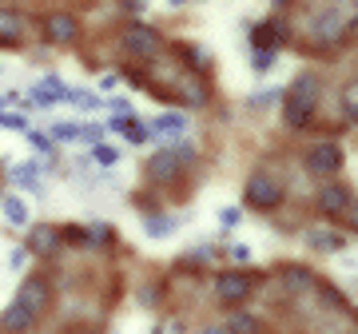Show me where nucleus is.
Here are the masks:
<instances>
[{
    "label": "nucleus",
    "mask_w": 358,
    "mask_h": 334,
    "mask_svg": "<svg viewBox=\"0 0 358 334\" xmlns=\"http://www.w3.org/2000/svg\"><path fill=\"white\" fill-rule=\"evenodd\" d=\"M255 275H247V270H223L215 279V298L219 303H227V307H243L247 298L255 295Z\"/></svg>",
    "instance_id": "nucleus-3"
},
{
    "label": "nucleus",
    "mask_w": 358,
    "mask_h": 334,
    "mask_svg": "<svg viewBox=\"0 0 358 334\" xmlns=\"http://www.w3.org/2000/svg\"><path fill=\"white\" fill-rule=\"evenodd\" d=\"M24 13L20 8H8V4H0V48H20L24 44Z\"/></svg>",
    "instance_id": "nucleus-8"
},
{
    "label": "nucleus",
    "mask_w": 358,
    "mask_h": 334,
    "mask_svg": "<svg viewBox=\"0 0 358 334\" xmlns=\"http://www.w3.org/2000/svg\"><path fill=\"white\" fill-rule=\"evenodd\" d=\"M343 112H346V119L358 124V80H350V84L343 88Z\"/></svg>",
    "instance_id": "nucleus-16"
},
{
    "label": "nucleus",
    "mask_w": 358,
    "mask_h": 334,
    "mask_svg": "<svg viewBox=\"0 0 358 334\" xmlns=\"http://www.w3.org/2000/svg\"><path fill=\"white\" fill-rule=\"evenodd\" d=\"M346 223H350V231L358 235V203H350V211H346Z\"/></svg>",
    "instance_id": "nucleus-27"
},
{
    "label": "nucleus",
    "mask_w": 358,
    "mask_h": 334,
    "mask_svg": "<svg viewBox=\"0 0 358 334\" xmlns=\"http://www.w3.org/2000/svg\"><path fill=\"white\" fill-rule=\"evenodd\" d=\"M199 334H227V326H207V331H199Z\"/></svg>",
    "instance_id": "nucleus-29"
},
{
    "label": "nucleus",
    "mask_w": 358,
    "mask_h": 334,
    "mask_svg": "<svg viewBox=\"0 0 358 334\" xmlns=\"http://www.w3.org/2000/svg\"><path fill=\"white\" fill-rule=\"evenodd\" d=\"M124 52L136 56V60H155V56L164 52V40H159V32H152V28L131 24L128 32H124Z\"/></svg>",
    "instance_id": "nucleus-6"
},
{
    "label": "nucleus",
    "mask_w": 358,
    "mask_h": 334,
    "mask_svg": "<svg viewBox=\"0 0 358 334\" xmlns=\"http://www.w3.org/2000/svg\"><path fill=\"white\" fill-rule=\"evenodd\" d=\"M282 283L291 286V291H303V286H310V275L303 267H287L282 270Z\"/></svg>",
    "instance_id": "nucleus-18"
},
{
    "label": "nucleus",
    "mask_w": 358,
    "mask_h": 334,
    "mask_svg": "<svg viewBox=\"0 0 358 334\" xmlns=\"http://www.w3.org/2000/svg\"><path fill=\"white\" fill-rule=\"evenodd\" d=\"M96 155H100V164H115V152H112V147H100Z\"/></svg>",
    "instance_id": "nucleus-28"
},
{
    "label": "nucleus",
    "mask_w": 358,
    "mask_h": 334,
    "mask_svg": "<svg viewBox=\"0 0 358 334\" xmlns=\"http://www.w3.org/2000/svg\"><path fill=\"white\" fill-rule=\"evenodd\" d=\"M310 247H319V251H338V239H334V235H310Z\"/></svg>",
    "instance_id": "nucleus-21"
},
{
    "label": "nucleus",
    "mask_w": 358,
    "mask_h": 334,
    "mask_svg": "<svg viewBox=\"0 0 358 334\" xmlns=\"http://www.w3.org/2000/svg\"><path fill=\"white\" fill-rule=\"evenodd\" d=\"M227 334H259V319L247 310H235L227 319Z\"/></svg>",
    "instance_id": "nucleus-14"
},
{
    "label": "nucleus",
    "mask_w": 358,
    "mask_h": 334,
    "mask_svg": "<svg viewBox=\"0 0 358 334\" xmlns=\"http://www.w3.org/2000/svg\"><path fill=\"white\" fill-rule=\"evenodd\" d=\"M40 32H44V40H48V44L64 48V44H72V40L80 36V24H76V16H72V13H64V8H52V13L40 16Z\"/></svg>",
    "instance_id": "nucleus-4"
},
{
    "label": "nucleus",
    "mask_w": 358,
    "mask_h": 334,
    "mask_svg": "<svg viewBox=\"0 0 358 334\" xmlns=\"http://www.w3.org/2000/svg\"><path fill=\"white\" fill-rule=\"evenodd\" d=\"M120 4H124V8H128V13H136V16H140L143 8H148V0H120Z\"/></svg>",
    "instance_id": "nucleus-25"
},
{
    "label": "nucleus",
    "mask_w": 358,
    "mask_h": 334,
    "mask_svg": "<svg viewBox=\"0 0 358 334\" xmlns=\"http://www.w3.org/2000/svg\"><path fill=\"white\" fill-rule=\"evenodd\" d=\"M171 4H183V0H171Z\"/></svg>",
    "instance_id": "nucleus-30"
},
{
    "label": "nucleus",
    "mask_w": 358,
    "mask_h": 334,
    "mask_svg": "<svg viewBox=\"0 0 358 334\" xmlns=\"http://www.w3.org/2000/svg\"><path fill=\"white\" fill-rule=\"evenodd\" d=\"M183 159H187L183 152H159L152 164H148V175H152V180H159V183H164V180H179Z\"/></svg>",
    "instance_id": "nucleus-12"
},
{
    "label": "nucleus",
    "mask_w": 358,
    "mask_h": 334,
    "mask_svg": "<svg viewBox=\"0 0 358 334\" xmlns=\"http://www.w3.org/2000/svg\"><path fill=\"white\" fill-rule=\"evenodd\" d=\"M128 140H131V143H143L148 136H143V128H140V124H128Z\"/></svg>",
    "instance_id": "nucleus-26"
},
{
    "label": "nucleus",
    "mask_w": 358,
    "mask_h": 334,
    "mask_svg": "<svg viewBox=\"0 0 358 334\" xmlns=\"http://www.w3.org/2000/svg\"><path fill=\"white\" fill-rule=\"evenodd\" d=\"M32 326H36V314L24 310L20 303H8V307L0 310V331L4 334H28Z\"/></svg>",
    "instance_id": "nucleus-11"
},
{
    "label": "nucleus",
    "mask_w": 358,
    "mask_h": 334,
    "mask_svg": "<svg viewBox=\"0 0 358 334\" xmlns=\"http://www.w3.org/2000/svg\"><path fill=\"white\" fill-rule=\"evenodd\" d=\"M171 231H176V219H148V235H155V239H164Z\"/></svg>",
    "instance_id": "nucleus-20"
},
{
    "label": "nucleus",
    "mask_w": 358,
    "mask_h": 334,
    "mask_svg": "<svg viewBox=\"0 0 358 334\" xmlns=\"http://www.w3.org/2000/svg\"><path fill=\"white\" fill-rule=\"evenodd\" d=\"M0 211H4V219L13 223V227H28V207L20 195H4L0 199Z\"/></svg>",
    "instance_id": "nucleus-13"
},
{
    "label": "nucleus",
    "mask_w": 358,
    "mask_h": 334,
    "mask_svg": "<svg viewBox=\"0 0 358 334\" xmlns=\"http://www.w3.org/2000/svg\"><path fill=\"white\" fill-rule=\"evenodd\" d=\"M8 180H13L16 187H40L36 183V164H16L13 171H8Z\"/></svg>",
    "instance_id": "nucleus-15"
},
{
    "label": "nucleus",
    "mask_w": 358,
    "mask_h": 334,
    "mask_svg": "<svg viewBox=\"0 0 358 334\" xmlns=\"http://www.w3.org/2000/svg\"><path fill=\"white\" fill-rule=\"evenodd\" d=\"M60 247H64V239H60V227H52V223H40L36 231L28 235V251H36L40 259H52Z\"/></svg>",
    "instance_id": "nucleus-10"
},
{
    "label": "nucleus",
    "mask_w": 358,
    "mask_h": 334,
    "mask_svg": "<svg viewBox=\"0 0 358 334\" xmlns=\"http://www.w3.org/2000/svg\"><path fill=\"white\" fill-rule=\"evenodd\" d=\"M319 100H322V80L315 72L294 76L291 92H287V103H282V124L294 131H303L315 119V112H319Z\"/></svg>",
    "instance_id": "nucleus-1"
},
{
    "label": "nucleus",
    "mask_w": 358,
    "mask_h": 334,
    "mask_svg": "<svg viewBox=\"0 0 358 334\" xmlns=\"http://www.w3.org/2000/svg\"><path fill=\"white\" fill-rule=\"evenodd\" d=\"M275 36H282V24H259L255 28V48H263V44H267V48L271 44H279Z\"/></svg>",
    "instance_id": "nucleus-17"
},
{
    "label": "nucleus",
    "mask_w": 358,
    "mask_h": 334,
    "mask_svg": "<svg viewBox=\"0 0 358 334\" xmlns=\"http://www.w3.org/2000/svg\"><path fill=\"white\" fill-rule=\"evenodd\" d=\"M24 263H28V251H24V247H16V251H13V263H8V267H16V270H20Z\"/></svg>",
    "instance_id": "nucleus-24"
},
{
    "label": "nucleus",
    "mask_w": 358,
    "mask_h": 334,
    "mask_svg": "<svg viewBox=\"0 0 358 334\" xmlns=\"http://www.w3.org/2000/svg\"><path fill=\"white\" fill-rule=\"evenodd\" d=\"M48 298H52L48 279H40V275H32V279H24V283H20V291H16V298H13V303H20L24 310H32V314L40 319V310L48 307Z\"/></svg>",
    "instance_id": "nucleus-7"
},
{
    "label": "nucleus",
    "mask_w": 358,
    "mask_h": 334,
    "mask_svg": "<svg viewBox=\"0 0 358 334\" xmlns=\"http://www.w3.org/2000/svg\"><path fill=\"white\" fill-rule=\"evenodd\" d=\"M307 171L310 175H319V180H331V175H338L343 171V147L338 143H315L307 152Z\"/></svg>",
    "instance_id": "nucleus-5"
},
{
    "label": "nucleus",
    "mask_w": 358,
    "mask_h": 334,
    "mask_svg": "<svg viewBox=\"0 0 358 334\" xmlns=\"http://www.w3.org/2000/svg\"><path fill=\"white\" fill-rule=\"evenodd\" d=\"M243 199H247L251 211H275V207H282V199H287V187H282L279 175L255 171V175L247 180V187H243Z\"/></svg>",
    "instance_id": "nucleus-2"
},
{
    "label": "nucleus",
    "mask_w": 358,
    "mask_h": 334,
    "mask_svg": "<svg viewBox=\"0 0 358 334\" xmlns=\"http://www.w3.org/2000/svg\"><path fill=\"white\" fill-rule=\"evenodd\" d=\"M155 128H171V131H179V128H183V119H179V116H159V119H155Z\"/></svg>",
    "instance_id": "nucleus-23"
},
{
    "label": "nucleus",
    "mask_w": 358,
    "mask_h": 334,
    "mask_svg": "<svg viewBox=\"0 0 358 334\" xmlns=\"http://www.w3.org/2000/svg\"><path fill=\"white\" fill-rule=\"evenodd\" d=\"M52 136H56V140H76L80 128H76V124H56V128H52Z\"/></svg>",
    "instance_id": "nucleus-22"
},
{
    "label": "nucleus",
    "mask_w": 358,
    "mask_h": 334,
    "mask_svg": "<svg viewBox=\"0 0 358 334\" xmlns=\"http://www.w3.org/2000/svg\"><path fill=\"white\" fill-rule=\"evenodd\" d=\"M350 203H355V199H350V187H343V183H327V187L319 191V211L327 219L346 215V211H350Z\"/></svg>",
    "instance_id": "nucleus-9"
},
{
    "label": "nucleus",
    "mask_w": 358,
    "mask_h": 334,
    "mask_svg": "<svg viewBox=\"0 0 358 334\" xmlns=\"http://www.w3.org/2000/svg\"><path fill=\"white\" fill-rule=\"evenodd\" d=\"M112 223H96V227H84V235H88V243H112Z\"/></svg>",
    "instance_id": "nucleus-19"
}]
</instances>
